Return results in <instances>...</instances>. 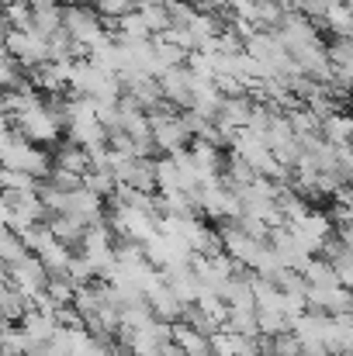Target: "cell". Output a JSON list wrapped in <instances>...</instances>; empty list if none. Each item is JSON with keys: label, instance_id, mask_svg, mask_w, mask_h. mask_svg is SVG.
<instances>
[{"label": "cell", "instance_id": "6da1fadb", "mask_svg": "<svg viewBox=\"0 0 353 356\" xmlns=\"http://www.w3.org/2000/svg\"><path fill=\"white\" fill-rule=\"evenodd\" d=\"M7 284H10V287H17V291L28 298V305H31V298L45 291L49 273H45L42 259L28 252V256H21L17 263H10V266H7Z\"/></svg>", "mask_w": 353, "mask_h": 356}, {"label": "cell", "instance_id": "7a4b0ae2", "mask_svg": "<svg viewBox=\"0 0 353 356\" xmlns=\"http://www.w3.org/2000/svg\"><path fill=\"white\" fill-rule=\"evenodd\" d=\"M149 131H152L156 156H173V152H184L191 145V131H187V124H184L180 115L177 118H166V121H152Z\"/></svg>", "mask_w": 353, "mask_h": 356}, {"label": "cell", "instance_id": "3957f363", "mask_svg": "<svg viewBox=\"0 0 353 356\" xmlns=\"http://www.w3.org/2000/svg\"><path fill=\"white\" fill-rule=\"evenodd\" d=\"M170 346L184 356H212V339H205L201 332L187 329L184 322H173L170 325Z\"/></svg>", "mask_w": 353, "mask_h": 356}, {"label": "cell", "instance_id": "277c9868", "mask_svg": "<svg viewBox=\"0 0 353 356\" xmlns=\"http://www.w3.org/2000/svg\"><path fill=\"white\" fill-rule=\"evenodd\" d=\"M52 166L56 170H66V173H73V177H84L87 170H91V159H87V149H80V145H73V142H59L52 152Z\"/></svg>", "mask_w": 353, "mask_h": 356}, {"label": "cell", "instance_id": "5b68a950", "mask_svg": "<svg viewBox=\"0 0 353 356\" xmlns=\"http://www.w3.org/2000/svg\"><path fill=\"white\" fill-rule=\"evenodd\" d=\"M28 308H31V305H28V298H24L17 287H10V284H0V318H3L7 325L21 322Z\"/></svg>", "mask_w": 353, "mask_h": 356}, {"label": "cell", "instance_id": "8992f818", "mask_svg": "<svg viewBox=\"0 0 353 356\" xmlns=\"http://www.w3.org/2000/svg\"><path fill=\"white\" fill-rule=\"evenodd\" d=\"M163 10H166V24L177 28V31H187L194 14H198L191 0H163Z\"/></svg>", "mask_w": 353, "mask_h": 356}, {"label": "cell", "instance_id": "52a82bcc", "mask_svg": "<svg viewBox=\"0 0 353 356\" xmlns=\"http://www.w3.org/2000/svg\"><path fill=\"white\" fill-rule=\"evenodd\" d=\"M7 218H10V208H7L3 197H0V225H7Z\"/></svg>", "mask_w": 353, "mask_h": 356}]
</instances>
